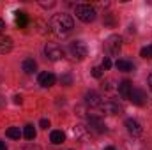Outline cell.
I'll return each mask as SVG.
<instances>
[{"mask_svg": "<svg viewBox=\"0 0 152 150\" xmlns=\"http://www.w3.org/2000/svg\"><path fill=\"white\" fill-rule=\"evenodd\" d=\"M85 103L90 106V108H96V106H101V95L97 94V92H94V90H90V92H87L85 94Z\"/></svg>", "mask_w": 152, "mask_h": 150, "instance_id": "30bf717a", "label": "cell"}, {"mask_svg": "<svg viewBox=\"0 0 152 150\" xmlns=\"http://www.w3.org/2000/svg\"><path fill=\"white\" fill-rule=\"evenodd\" d=\"M23 136H25L28 141L36 140V129H34V125H27V127H25V131H23Z\"/></svg>", "mask_w": 152, "mask_h": 150, "instance_id": "ffe728a7", "label": "cell"}, {"mask_svg": "<svg viewBox=\"0 0 152 150\" xmlns=\"http://www.w3.org/2000/svg\"><path fill=\"white\" fill-rule=\"evenodd\" d=\"M120 46H122V39H120V36H110V37L106 39V42H104L106 51L112 53V55H117V53L120 51Z\"/></svg>", "mask_w": 152, "mask_h": 150, "instance_id": "8992f818", "label": "cell"}, {"mask_svg": "<svg viewBox=\"0 0 152 150\" xmlns=\"http://www.w3.org/2000/svg\"><path fill=\"white\" fill-rule=\"evenodd\" d=\"M64 140H66V134H64L62 131H51L50 141H51L53 145H60V143H64Z\"/></svg>", "mask_w": 152, "mask_h": 150, "instance_id": "2e32d148", "label": "cell"}, {"mask_svg": "<svg viewBox=\"0 0 152 150\" xmlns=\"http://www.w3.org/2000/svg\"><path fill=\"white\" fill-rule=\"evenodd\" d=\"M69 51H71V55L78 58V60H83L85 57H87V44L83 42V41H73L71 44H69Z\"/></svg>", "mask_w": 152, "mask_h": 150, "instance_id": "277c9868", "label": "cell"}, {"mask_svg": "<svg viewBox=\"0 0 152 150\" xmlns=\"http://www.w3.org/2000/svg\"><path fill=\"white\" fill-rule=\"evenodd\" d=\"M39 125H41L42 129H48V127H50V120H48V118H42V120L39 122Z\"/></svg>", "mask_w": 152, "mask_h": 150, "instance_id": "d4e9b609", "label": "cell"}, {"mask_svg": "<svg viewBox=\"0 0 152 150\" xmlns=\"http://www.w3.org/2000/svg\"><path fill=\"white\" fill-rule=\"evenodd\" d=\"M60 83H62V85H66V87L73 85V76H71V74H62V76H60Z\"/></svg>", "mask_w": 152, "mask_h": 150, "instance_id": "7402d4cb", "label": "cell"}, {"mask_svg": "<svg viewBox=\"0 0 152 150\" xmlns=\"http://www.w3.org/2000/svg\"><path fill=\"white\" fill-rule=\"evenodd\" d=\"M92 76L97 78V79H101L103 78V67H94L92 69Z\"/></svg>", "mask_w": 152, "mask_h": 150, "instance_id": "603a6c76", "label": "cell"}, {"mask_svg": "<svg viewBox=\"0 0 152 150\" xmlns=\"http://www.w3.org/2000/svg\"><path fill=\"white\" fill-rule=\"evenodd\" d=\"M44 55L50 58V60H60L62 57H64V50L57 44V42H48L46 46H44Z\"/></svg>", "mask_w": 152, "mask_h": 150, "instance_id": "3957f363", "label": "cell"}, {"mask_svg": "<svg viewBox=\"0 0 152 150\" xmlns=\"http://www.w3.org/2000/svg\"><path fill=\"white\" fill-rule=\"evenodd\" d=\"M140 57H142V58H152V44L145 46V48H142Z\"/></svg>", "mask_w": 152, "mask_h": 150, "instance_id": "44dd1931", "label": "cell"}, {"mask_svg": "<svg viewBox=\"0 0 152 150\" xmlns=\"http://www.w3.org/2000/svg\"><path fill=\"white\" fill-rule=\"evenodd\" d=\"M2 30H5V21L0 18V32H2Z\"/></svg>", "mask_w": 152, "mask_h": 150, "instance_id": "f1b7e54d", "label": "cell"}, {"mask_svg": "<svg viewBox=\"0 0 152 150\" xmlns=\"http://www.w3.org/2000/svg\"><path fill=\"white\" fill-rule=\"evenodd\" d=\"M21 67H23V71H25L27 74H32V73L37 69V64H36V60H34V58H27V60H23Z\"/></svg>", "mask_w": 152, "mask_h": 150, "instance_id": "9a60e30c", "label": "cell"}, {"mask_svg": "<svg viewBox=\"0 0 152 150\" xmlns=\"http://www.w3.org/2000/svg\"><path fill=\"white\" fill-rule=\"evenodd\" d=\"M104 150H115V149H113V147H106Z\"/></svg>", "mask_w": 152, "mask_h": 150, "instance_id": "1f68e13d", "label": "cell"}, {"mask_svg": "<svg viewBox=\"0 0 152 150\" xmlns=\"http://www.w3.org/2000/svg\"><path fill=\"white\" fill-rule=\"evenodd\" d=\"M131 90H133V83H131L129 79H124V81L118 85V94H120L124 99H129V95H131Z\"/></svg>", "mask_w": 152, "mask_h": 150, "instance_id": "7c38bea8", "label": "cell"}, {"mask_svg": "<svg viewBox=\"0 0 152 150\" xmlns=\"http://www.w3.org/2000/svg\"><path fill=\"white\" fill-rule=\"evenodd\" d=\"M55 81H57V78H55L53 73H41V74H39V85H41V87H44V88L53 87V85H55Z\"/></svg>", "mask_w": 152, "mask_h": 150, "instance_id": "9c48e42d", "label": "cell"}, {"mask_svg": "<svg viewBox=\"0 0 152 150\" xmlns=\"http://www.w3.org/2000/svg\"><path fill=\"white\" fill-rule=\"evenodd\" d=\"M87 120H88L90 129H94V131H97V133H104V131H106V125H104V122L101 120V117H97V115H88Z\"/></svg>", "mask_w": 152, "mask_h": 150, "instance_id": "ba28073f", "label": "cell"}, {"mask_svg": "<svg viewBox=\"0 0 152 150\" xmlns=\"http://www.w3.org/2000/svg\"><path fill=\"white\" fill-rule=\"evenodd\" d=\"M73 134H75V138H80V140H85L88 136L87 127H83V125H75L73 127Z\"/></svg>", "mask_w": 152, "mask_h": 150, "instance_id": "e0dca14e", "label": "cell"}, {"mask_svg": "<svg viewBox=\"0 0 152 150\" xmlns=\"http://www.w3.org/2000/svg\"><path fill=\"white\" fill-rule=\"evenodd\" d=\"M73 27H75V23H73V18L69 14H55L50 20V30L58 37L67 36L73 30Z\"/></svg>", "mask_w": 152, "mask_h": 150, "instance_id": "6da1fadb", "label": "cell"}, {"mask_svg": "<svg viewBox=\"0 0 152 150\" xmlns=\"http://www.w3.org/2000/svg\"><path fill=\"white\" fill-rule=\"evenodd\" d=\"M126 127H127V131H129L133 136H140V134L143 133V129H142L140 122H138V120H134V118H127V120H126Z\"/></svg>", "mask_w": 152, "mask_h": 150, "instance_id": "8fae6325", "label": "cell"}, {"mask_svg": "<svg viewBox=\"0 0 152 150\" xmlns=\"http://www.w3.org/2000/svg\"><path fill=\"white\" fill-rule=\"evenodd\" d=\"M14 18H16V25H18L20 28L27 27V23H28L27 12H23V11H16V12H14Z\"/></svg>", "mask_w": 152, "mask_h": 150, "instance_id": "5bb4252c", "label": "cell"}, {"mask_svg": "<svg viewBox=\"0 0 152 150\" xmlns=\"http://www.w3.org/2000/svg\"><path fill=\"white\" fill-rule=\"evenodd\" d=\"M129 101L136 106H143L147 103V94L142 90V88H133L131 90V95H129Z\"/></svg>", "mask_w": 152, "mask_h": 150, "instance_id": "52a82bcc", "label": "cell"}, {"mask_svg": "<svg viewBox=\"0 0 152 150\" xmlns=\"http://www.w3.org/2000/svg\"><path fill=\"white\" fill-rule=\"evenodd\" d=\"M99 108H101V111L104 113V115H118V113H122V106H120L115 99H106V101H103Z\"/></svg>", "mask_w": 152, "mask_h": 150, "instance_id": "5b68a950", "label": "cell"}, {"mask_svg": "<svg viewBox=\"0 0 152 150\" xmlns=\"http://www.w3.org/2000/svg\"><path fill=\"white\" fill-rule=\"evenodd\" d=\"M41 5H42V7H53L55 2H41Z\"/></svg>", "mask_w": 152, "mask_h": 150, "instance_id": "4316f807", "label": "cell"}, {"mask_svg": "<svg viewBox=\"0 0 152 150\" xmlns=\"http://www.w3.org/2000/svg\"><path fill=\"white\" fill-rule=\"evenodd\" d=\"M115 67H117L118 71H124V73H129V71H133V64H131V62H127V60H117Z\"/></svg>", "mask_w": 152, "mask_h": 150, "instance_id": "ac0fdd59", "label": "cell"}, {"mask_svg": "<svg viewBox=\"0 0 152 150\" xmlns=\"http://www.w3.org/2000/svg\"><path fill=\"white\" fill-rule=\"evenodd\" d=\"M149 87H151V90H152V73H151V76H149Z\"/></svg>", "mask_w": 152, "mask_h": 150, "instance_id": "4dcf8cb0", "label": "cell"}, {"mask_svg": "<svg viewBox=\"0 0 152 150\" xmlns=\"http://www.w3.org/2000/svg\"><path fill=\"white\" fill-rule=\"evenodd\" d=\"M12 50V39L11 37H0V55H5Z\"/></svg>", "mask_w": 152, "mask_h": 150, "instance_id": "4fadbf2b", "label": "cell"}, {"mask_svg": "<svg viewBox=\"0 0 152 150\" xmlns=\"http://www.w3.org/2000/svg\"><path fill=\"white\" fill-rule=\"evenodd\" d=\"M110 67H112V60H110V57H106L103 60V69H110Z\"/></svg>", "mask_w": 152, "mask_h": 150, "instance_id": "cb8c5ba5", "label": "cell"}, {"mask_svg": "<svg viewBox=\"0 0 152 150\" xmlns=\"http://www.w3.org/2000/svg\"><path fill=\"white\" fill-rule=\"evenodd\" d=\"M21 150H41V149H39L37 145H27V147H23Z\"/></svg>", "mask_w": 152, "mask_h": 150, "instance_id": "484cf974", "label": "cell"}, {"mask_svg": "<svg viewBox=\"0 0 152 150\" xmlns=\"http://www.w3.org/2000/svg\"><path fill=\"white\" fill-rule=\"evenodd\" d=\"M12 101H14V104H21V95H14Z\"/></svg>", "mask_w": 152, "mask_h": 150, "instance_id": "83f0119b", "label": "cell"}, {"mask_svg": "<svg viewBox=\"0 0 152 150\" xmlns=\"http://www.w3.org/2000/svg\"><path fill=\"white\" fill-rule=\"evenodd\" d=\"M0 150H7V145H5V141H2V140H0Z\"/></svg>", "mask_w": 152, "mask_h": 150, "instance_id": "f546056e", "label": "cell"}, {"mask_svg": "<svg viewBox=\"0 0 152 150\" xmlns=\"http://www.w3.org/2000/svg\"><path fill=\"white\" fill-rule=\"evenodd\" d=\"M75 12H76V18L83 23H90L96 20V9L90 5V4H80L75 7Z\"/></svg>", "mask_w": 152, "mask_h": 150, "instance_id": "7a4b0ae2", "label": "cell"}, {"mask_svg": "<svg viewBox=\"0 0 152 150\" xmlns=\"http://www.w3.org/2000/svg\"><path fill=\"white\" fill-rule=\"evenodd\" d=\"M5 136L11 138V140H20L21 138V133H20V127H9L5 131Z\"/></svg>", "mask_w": 152, "mask_h": 150, "instance_id": "d6986e66", "label": "cell"}]
</instances>
